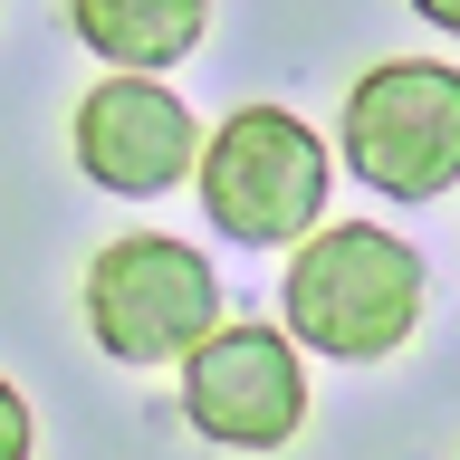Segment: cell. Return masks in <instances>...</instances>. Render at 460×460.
Instances as JSON below:
<instances>
[{
	"label": "cell",
	"instance_id": "obj_6",
	"mask_svg": "<svg viewBox=\"0 0 460 460\" xmlns=\"http://www.w3.org/2000/svg\"><path fill=\"white\" fill-rule=\"evenodd\" d=\"M67 144H77L86 182H106L125 201H154L201 172V125L164 77H96L67 115Z\"/></svg>",
	"mask_w": 460,
	"mask_h": 460
},
{
	"label": "cell",
	"instance_id": "obj_3",
	"mask_svg": "<svg viewBox=\"0 0 460 460\" xmlns=\"http://www.w3.org/2000/svg\"><path fill=\"white\" fill-rule=\"evenodd\" d=\"M77 307H86V336L115 365H182L221 326V269L172 230H115L86 259Z\"/></svg>",
	"mask_w": 460,
	"mask_h": 460
},
{
	"label": "cell",
	"instance_id": "obj_9",
	"mask_svg": "<svg viewBox=\"0 0 460 460\" xmlns=\"http://www.w3.org/2000/svg\"><path fill=\"white\" fill-rule=\"evenodd\" d=\"M412 10H422L431 29H451V39H460V0H412Z\"/></svg>",
	"mask_w": 460,
	"mask_h": 460
},
{
	"label": "cell",
	"instance_id": "obj_4",
	"mask_svg": "<svg viewBox=\"0 0 460 460\" xmlns=\"http://www.w3.org/2000/svg\"><path fill=\"white\" fill-rule=\"evenodd\" d=\"M345 164L384 201H431L460 182V67L441 58H384L345 86Z\"/></svg>",
	"mask_w": 460,
	"mask_h": 460
},
{
	"label": "cell",
	"instance_id": "obj_7",
	"mask_svg": "<svg viewBox=\"0 0 460 460\" xmlns=\"http://www.w3.org/2000/svg\"><path fill=\"white\" fill-rule=\"evenodd\" d=\"M67 29L106 58L115 77H164L172 58L201 49L211 0H67Z\"/></svg>",
	"mask_w": 460,
	"mask_h": 460
},
{
	"label": "cell",
	"instance_id": "obj_8",
	"mask_svg": "<svg viewBox=\"0 0 460 460\" xmlns=\"http://www.w3.org/2000/svg\"><path fill=\"white\" fill-rule=\"evenodd\" d=\"M29 441H39V422H29V394L0 374V460H29Z\"/></svg>",
	"mask_w": 460,
	"mask_h": 460
},
{
	"label": "cell",
	"instance_id": "obj_2",
	"mask_svg": "<svg viewBox=\"0 0 460 460\" xmlns=\"http://www.w3.org/2000/svg\"><path fill=\"white\" fill-rule=\"evenodd\" d=\"M201 211L211 230H230L240 250H288V240H316L326 221V144H316L307 115L288 106H230L201 144Z\"/></svg>",
	"mask_w": 460,
	"mask_h": 460
},
{
	"label": "cell",
	"instance_id": "obj_1",
	"mask_svg": "<svg viewBox=\"0 0 460 460\" xmlns=\"http://www.w3.org/2000/svg\"><path fill=\"white\" fill-rule=\"evenodd\" d=\"M288 345H316L336 365H374L402 355L422 326V250L374 221H326L279 279Z\"/></svg>",
	"mask_w": 460,
	"mask_h": 460
},
{
	"label": "cell",
	"instance_id": "obj_5",
	"mask_svg": "<svg viewBox=\"0 0 460 460\" xmlns=\"http://www.w3.org/2000/svg\"><path fill=\"white\" fill-rule=\"evenodd\" d=\"M182 422L221 451H279L307 422V365L288 326H250V316H221L211 336L182 355Z\"/></svg>",
	"mask_w": 460,
	"mask_h": 460
}]
</instances>
